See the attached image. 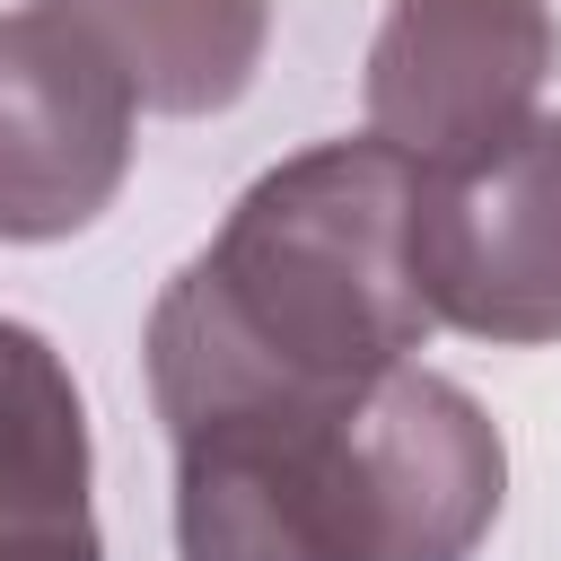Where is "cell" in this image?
Here are the masks:
<instances>
[{
  "label": "cell",
  "mask_w": 561,
  "mask_h": 561,
  "mask_svg": "<svg viewBox=\"0 0 561 561\" xmlns=\"http://www.w3.org/2000/svg\"><path fill=\"white\" fill-rule=\"evenodd\" d=\"M175 561H473L508 500L491 412L403 359L359 386L167 421Z\"/></svg>",
  "instance_id": "2"
},
{
  "label": "cell",
  "mask_w": 561,
  "mask_h": 561,
  "mask_svg": "<svg viewBox=\"0 0 561 561\" xmlns=\"http://www.w3.org/2000/svg\"><path fill=\"white\" fill-rule=\"evenodd\" d=\"M0 561H105L88 403L61 351L18 316H0Z\"/></svg>",
  "instance_id": "6"
},
{
  "label": "cell",
  "mask_w": 561,
  "mask_h": 561,
  "mask_svg": "<svg viewBox=\"0 0 561 561\" xmlns=\"http://www.w3.org/2000/svg\"><path fill=\"white\" fill-rule=\"evenodd\" d=\"M561 61L543 0H394L368 35L359 114L412 167H456L535 123Z\"/></svg>",
  "instance_id": "5"
},
{
  "label": "cell",
  "mask_w": 561,
  "mask_h": 561,
  "mask_svg": "<svg viewBox=\"0 0 561 561\" xmlns=\"http://www.w3.org/2000/svg\"><path fill=\"white\" fill-rule=\"evenodd\" d=\"M131 123L114 53L61 0H18L0 18V245L96 228L131 175Z\"/></svg>",
  "instance_id": "4"
},
{
  "label": "cell",
  "mask_w": 561,
  "mask_h": 561,
  "mask_svg": "<svg viewBox=\"0 0 561 561\" xmlns=\"http://www.w3.org/2000/svg\"><path fill=\"white\" fill-rule=\"evenodd\" d=\"M412 272L430 316L473 342H561V114H535L482 158L421 167Z\"/></svg>",
  "instance_id": "3"
},
{
  "label": "cell",
  "mask_w": 561,
  "mask_h": 561,
  "mask_svg": "<svg viewBox=\"0 0 561 561\" xmlns=\"http://www.w3.org/2000/svg\"><path fill=\"white\" fill-rule=\"evenodd\" d=\"M412 184L421 167L377 131L263 167L149 307L158 421L403 368L438 333L412 272Z\"/></svg>",
  "instance_id": "1"
},
{
  "label": "cell",
  "mask_w": 561,
  "mask_h": 561,
  "mask_svg": "<svg viewBox=\"0 0 561 561\" xmlns=\"http://www.w3.org/2000/svg\"><path fill=\"white\" fill-rule=\"evenodd\" d=\"M131 79L140 114H228L263 53H272V0H61Z\"/></svg>",
  "instance_id": "7"
}]
</instances>
